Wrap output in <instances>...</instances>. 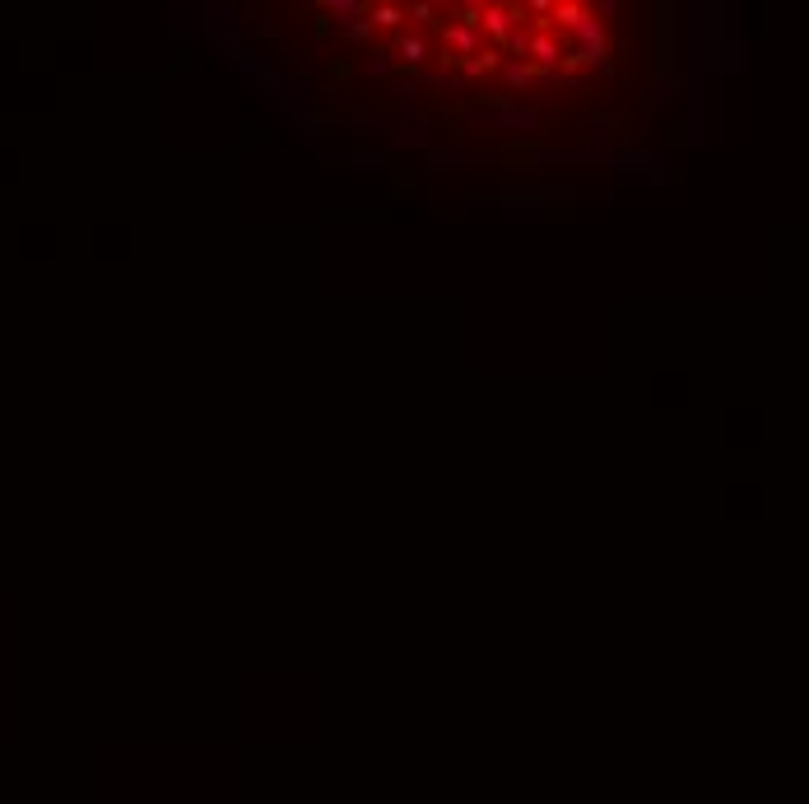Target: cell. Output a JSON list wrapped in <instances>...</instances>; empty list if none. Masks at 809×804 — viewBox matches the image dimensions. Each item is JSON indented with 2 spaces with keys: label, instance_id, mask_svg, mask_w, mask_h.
I'll return each mask as SVG.
<instances>
[{
  "label": "cell",
  "instance_id": "obj_8",
  "mask_svg": "<svg viewBox=\"0 0 809 804\" xmlns=\"http://www.w3.org/2000/svg\"><path fill=\"white\" fill-rule=\"evenodd\" d=\"M447 14H456V29H466V33L484 29V5H451Z\"/></svg>",
  "mask_w": 809,
  "mask_h": 804
},
{
  "label": "cell",
  "instance_id": "obj_2",
  "mask_svg": "<svg viewBox=\"0 0 809 804\" xmlns=\"http://www.w3.org/2000/svg\"><path fill=\"white\" fill-rule=\"evenodd\" d=\"M498 158L507 163V168H535L540 140H507V145H498Z\"/></svg>",
  "mask_w": 809,
  "mask_h": 804
},
{
  "label": "cell",
  "instance_id": "obj_10",
  "mask_svg": "<svg viewBox=\"0 0 809 804\" xmlns=\"http://www.w3.org/2000/svg\"><path fill=\"white\" fill-rule=\"evenodd\" d=\"M242 140H247V145H257V149H261V145H265V126H257V122H251V126L242 131Z\"/></svg>",
  "mask_w": 809,
  "mask_h": 804
},
{
  "label": "cell",
  "instance_id": "obj_3",
  "mask_svg": "<svg viewBox=\"0 0 809 804\" xmlns=\"http://www.w3.org/2000/svg\"><path fill=\"white\" fill-rule=\"evenodd\" d=\"M502 65V52L489 42V47H475V56H466V65H460V75L466 80H484V75H493V70Z\"/></svg>",
  "mask_w": 809,
  "mask_h": 804
},
{
  "label": "cell",
  "instance_id": "obj_1",
  "mask_svg": "<svg viewBox=\"0 0 809 804\" xmlns=\"http://www.w3.org/2000/svg\"><path fill=\"white\" fill-rule=\"evenodd\" d=\"M321 84H326L331 98L350 103L354 93H358V65H354V56H331L326 70H321Z\"/></svg>",
  "mask_w": 809,
  "mask_h": 804
},
{
  "label": "cell",
  "instance_id": "obj_9",
  "mask_svg": "<svg viewBox=\"0 0 809 804\" xmlns=\"http://www.w3.org/2000/svg\"><path fill=\"white\" fill-rule=\"evenodd\" d=\"M391 75H396V80H419V75H424V65H405V61H391Z\"/></svg>",
  "mask_w": 809,
  "mask_h": 804
},
{
  "label": "cell",
  "instance_id": "obj_6",
  "mask_svg": "<svg viewBox=\"0 0 809 804\" xmlns=\"http://www.w3.org/2000/svg\"><path fill=\"white\" fill-rule=\"evenodd\" d=\"M335 14H340L335 5H312V38H335V29H340Z\"/></svg>",
  "mask_w": 809,
  "mask_h": 804
},
{
  "label": "cell",
  "instance_id": "obj_7",
  "mask_svg": "<svg viewBox=\"0 0 809 804\" xmlns=\"http://www.w3.org/2000/svg\"><path fill=\"white\" fill-rule=\"evenodd\" d=\"M409 14H405V5H373V29H396L400 33V23H405Z\"/></svg>",
  "mask_w": 809,
  "mask_h": 804
},
{
  "label": "cell",
  "instance_id": "obj_4",
  "mask_svg": "<svg viewBox=\"0 0 809 804\" xmlns=\"http://www.w3.org/2000/svg\"><path fill=\"white\" fill-rule=\"evenodd\" d=\"M466 107L470 112H512L517 98H512V93H502V89H479V93H466Z\"/></svg>",
  "mask_w": 809,
  "mask_h": 804
},
{
  "label": "cell",
  "instance_id": "obj_5",
  "mask_svg": "<svg viewBox=\"0 0 809 804\" xmlns=\"http://www.w3.org/2000/svg\"><path fill=\"white\" fill-rule=\"evenodd\" d=\"M391 196H396V205H405V200L419 196V182L409 177V168H391Z\"/></svg>",
  "mask_w": 809,
  "mask_h": 804
}]
</instances>
